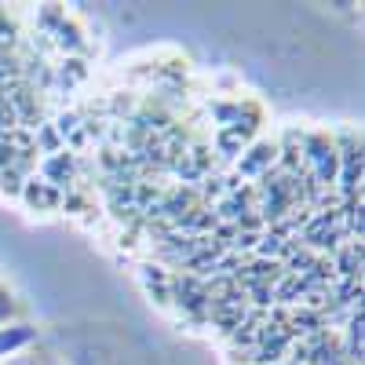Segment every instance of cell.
I'll return each mask as SVG.
<instances>
[{
    "mask_svg": "<svg viewBox=\"0 0 365 365\" xmlns=\"http://www.w3.org/2000/svg\"><path fill=\"white\" fill-rule=\"evenodd\" d=\"M274 165H278V143L259 139V143H249V146H245V154L237 158V168H234V175H237L241 182H249V179H259V175H267Z\"/></svg>",
    "mask_w": 365,
    "mask_h": 365,
    "instance_id": "1",
    "label": "cell"
},
{
    "mask_svg": "<svg viewBox=\"0 0 365 365\" xmlns=\"http://www.w3.org/2000/svg\"><path fill=\"white\" fill-rule=\"evenodd\" d=\"M41 179L48 182V187L63 190V194H70L73 179H77V158L70 154L66 146L58 150V154H48V158L41 161Z\"/></svg>",
    "mask_w": 365,
    "mask_h": 365,
    "instance_id": "2",
    "label": "cell"
},
{
    "mask_svg": "<svg viewBox=\"0 0 365 365\" xmlns=\"http://www.w3.org/2000/svg\"><path fill=\"white\" fill-rule=\"evenodd\" d=\"M252 135H256V117H249V120H234V125H227V128H220V135H216V146H220V154L223 158H237V154H245V146L252 143Z\"/></svg>",
    "mask_w": 365,
    "mask_h": 365,
    "instance_id": "3",
    "label": "cell"
},
{
    "mask_svg": "<svg viewBox=\"0 0 365 365\" xmlns=\"http://www.w3.org/2000/svg\"><path fill=\"white\" fill-rule=\"evenodd\" d=\"M29 208H63V190H55V187H48L44 179H37V175H29L26 179V187H22V194H19Z\"/></svg>",
    "mask_w": 365,
    "mask_h": 365,
    "instance_id": "4",
    "label": "cell"
},
{
    "mask_svg": "<svg viewBox=\"0 0 365 365\" xmlns=\"http://www.w3.org/2000/svg\"><path fill=\"white\" fill-rule=\"evenodd\" d=\"M29 325H15V329H0V358H8L15 347H22V344H29Z\"/></svg>",
    "mask_w": 365,
    "mask_h": 365,
    "instance_id": "5",
    "label": "cell"
},
{
    "mask_svg": "<svg viewBox=\"0 0 365 365\" xmlns=\"http://www.w3.org/2000/svg\"><path fill=\"white\" fill-rule=\"evenodd\" d=\"M22 187H26V175H19L15 168H0V190L11 194V197H19Z\"/></svg>",
    "mask_w": 365,
    "mask_h": 365,
    "instance_id": "6",
    "label": "cell"
},
{
    "mask_svg": "<svg viewBox=\"0 0 365 365\" xmlns=\"http://www.w3.org/2000/svg\"><path fill=\"white\" fill-rule=\"evenodd\" d=\"M8 318H11V299L0 292V329H8Z\"/></svg>",
    "mask_w": 365,
    "mask_h": 365,
    "instance_id": "7",
    "label": "cell"
}]
</instances>
